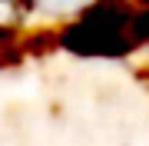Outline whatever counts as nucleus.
I'll list each match as a JSON object with an SVG mask.
<instances>
[{
  "label": "nucleus",
  "instance_id": "f257e3e1",
  "mask_svg": "<svg viewBox=\"0 0 149 146\" xmlns=\"http://www.w3.org/2000/svg\"><path fill=\"white\" fill-rule=\"evenodd\" d=\"M100 3L103 0H23V13L43 17V20H76Z\"/></svg>",
  "mask_w": 149,
  "mask_h": 146
}]
</instances>
